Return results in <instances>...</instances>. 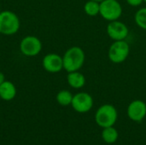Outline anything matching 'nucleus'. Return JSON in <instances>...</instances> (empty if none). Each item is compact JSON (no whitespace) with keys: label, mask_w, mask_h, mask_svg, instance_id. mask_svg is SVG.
<instances>
[{"label":"nucleus","mask_w":146,"mask_h":145,"mask_svg":"<svg viewBox=\"0 0 146 145\" xmlns=\"http://www.w3.org/2000/svg\"><path fill=\"white\" fill-rule=\"evenodd\" d=\"M63 69L68 73L79 71L86 61V54L83 49L79 46L70 47L66 50L62 56Z\"/></svg>","instance_id":"f257e3e1"},{"label":"nucleus","mask_w":146,"mask_h":145,"mask_svg":"<svg viewBox=\"0 0 146 145\" xmlns=\"http://www.w3.org/2000/svg\"><path fill=\"white\" fill-rule=\"evenodd\" d=\"M116 109L111 104H104L98 108L95 114V121L102 128L114 126L117 121Z\"/></svg>","instance_id":"f03ea898"},{"label":"nucleus","mask_w":146,"mask_h":145,"mask_svg":"<svg viewBox=\"0 0 146 145\" xmlns=\"http://www.w3.org/2000/svg\"><path fill=\"white\" fill-rule=\"evenodd\" d=\"M21 26V21L17 15L9 10L0 12V33L4 35H13L16 33Z\"/></svg>","instance_id":"7ed1b4c3"},{"label":"nucleus","mask_w":146,"mask_h":145,"mask_svg":"<svg viewBox=\"0 0 146 145\" xmlns=\"http://www.w3.org/2000/svg\"><path fill=\"white\" fill-rule=\"evenodd\" d=\"M130 53V46L126 40L114 41L110 46L108 56L110 62L120 64L125 62Z\"/></svg>","instance_id":"20e7f679"},{"label":"nucleus","mask_w":146,"mask_h":145,"mask_svg":"<svg viewBox=\"0 0 146 145\" xmlns=\"http://www.w3.org/2000/svg\"><path fill=\"white\" fill-rule=\"evenodd\" d=\"M99 15L108 21L119 20L122 15L121 4L117 0H104L100 3Z\"/></svg>","instance_id":"39448f33"},{"label":"nucleus","mask_w":146,"mask_h":145,"mask_svg":"<svg viewBox=\"0 0 146 145\" xmlns=\"http://www.w3.org/2000/svg\"><path fill=\"white\" fill-rule=\"evenodd\" d=\"M42 43L35 36L29 35L23 38L20 43V50L26 56H35L40 53Z\"/></svg>","instance_id":"423d86ee"},{"label":"nucleus","mask_w":146,"mask_h":145,"mask_svg":"<svg viewBox=\"0 0 146 145\" xmlns=\"http://www.w3.org/2000/svg\"><path fill=\"white\" fill-rule=\"evenodd\" d=\"M71 105L78 113H87L93 107V98L87 92H79L73 97Z\"/></svg>","instance_id":"0eeeda50"},{"label":"nucleus","mask_w":146,"mask_h":145,"mask_svg":"<svg viewBox=\"0 0 146 145\" xmlns=\"http://www.w3.org/2000/svg\"><path fill=\"white\" fill-rule=\"evenodd\" d=\"M107 33L114 41L125 40L129 33L127 26L119 20L110 21L107 26Z\"/></svg>","instance_id":"6e6552de"},{"label":"nucleus","mask_w":146,"mask_h":145,"mask_svg":"<svg viewBox=\"0 0 146 145\" xmlns=\"http://www.w3.org/2000/svg\"><path fill=\"white\" fill-rule=\"evenodd\" d=\"M43 68L45 71L56 73L63 69V61L62 56L56 53L47 54L42 61Z\"/></svg>","instance_id":"1a4fd4ad"},{"label":"nucleus","mask_w":146,"mask_h":145,"mask_svg":"<svg viewBox=\"0 0 146 145\" xmlns=\"http://www.w3.org/2000/svg\"><path fill=\"white\" fill-rule=\"evenodd\" d=\"M127 115L134 122L142 121L146 116V103L142 100H134L127 107Z\"/></svg>","instance_id":"9d476101"},{"label":"nucleus","mask_w":146,"mask_h":145,"mask_svg":"<svg viewBox=\"0 0 146 145\" xmlns=\"http://www.w3.org/2000/svg\"><path fill=\"white\" fill-rule=\"evenodd\" d=\"M16 96V88L15 85L9 80H4L0 85V98L4 101H11Z\"/></svg>","instance_id":"9b49d317"},{"label":"nucleus","mask_w":146,"mask_h":145,"mask_svg":"<svg viewBox=\"0 0 146 145\" xmlns=\"http://www.w3.org/2000/svg\"><path fill=\"white\" fill-rule=\"evenodd\" d=\"M67 81L72 88L80 89L86 85V77L80 71H74L68 73Z\"/></svg>","instance_id":"f8f14e48"},{"label":"nucleus","mask_w":146,"mask_h":145,"mask_svg":"<svg viewBox=\"0 0 146 145\" xmlns=\"http://www.w3.org/2000/svg\"><path fill=\"white\" fill-rule=\"evenodd\" d=\"M118 138H119V133L114 126L103 128L102 138L106 144H115L117 141Z\"/></svg>","instance_id":"ddd939ff"},{"label":"nucleus","mask_w":146,"mask_h":145,"mask_svg":"<svg viewBox=\"0 0 146 145\" xmlns=\"http://www.w3.org/2000/svg\"><path fill=\"white\" fill-rule=\"evenodd\" d=\"M74 95L68 90H62L56 95V102L61 106H68L71 105Z\"/></svg>","instance_id":"4468645a"},{"label":"nucleus","mask_w":146,"mask_h":145,"mask_svg":"<svg viewBox=\"0 0 146 145\" xmlns=\"http://www.w3.org/2000/svg\"><path fill=\"white\" fill-rule=\"evenodd\" d=\"M84 11L89 16H97L100 11V3L94 0L87 1L84 5Z\"/></svg>","instance_id":"2eb2a0df"},{"label":"nucleus","mask_w":146,"mask_h":145,"mask_svg":"<svg viewBox=\"0 0 146 145\" xmlns=\"http://www.w3.org/2000/svg\"><path fill=\"white\" fill-rule=\"evenodd\" d=\"M134 20L138 26L146 31V8H141L135 13Z\"/></svg>","instance_id":"dca6fc26"},{"label":"nucleus","mask_w":146,"mask_h":145,"mask_svg":"<svg viewBox=\"0 0 146 145\" xmlns=\"http://www.w3.org/2000/svg\"><path fill=\"white\" fill-rule=\"evenodd\" d=\"M127 3L133 7H138L144 3V0H126Z\"/></svg>","instance_id":"f3484780"},{"label":"nucleus","mask_w":146,"mask_h":145,"mask_svg":"<svg viewBox=\"0 0 146 145\" xmlns=\"http://www.w3.org/2000/svg\"><path fill=\"white\" fill-rule=\"evenodd\" d=\"M5 80V78H4V74L3 73H1L0 72V85Z\"/></svg>","instance_id":"a211bd4d"},{"label":"nucleus","mask_w":146,"mask_h":145,"mask_svg":"<svg viewBox=\"0 0 146 145\" xmlns=\"http://www.w3.org/2000/svg\"><path fill=\"white\" fill-rule=\"evenodd\" d=\"M94 1H96V2H98V3H101V2H103V1H104V0H94Z\"/></svg>","instance_id":"6ab92c4d"},{"label":"nucleus","mask_w":146,"mask_h":145,"mask_svg":"<svg viewBox=\"0 0 146 145\" xmlns=\"http://www.w3.org/2000/svg\"><path fill=\"white\" fill-rule=\"evenodd\" d=\"M144 2H145V3H146V0H144Z\"/></svg>","instance_id":"aec40b11"},{"label":"nucleus","mask_w":146,"mask_h":145,"mask_svg":"<svg viewBox=\"0 0 146 145\" xmlns=\"http://www.w3.org/2000/svg\"><path fill=\"white\" fill-rule=\"evenodd\" d=\"M0 12H1V8H0Z\"/></svg>","instance_id":"412c9836"},{"label":"nucleus","mask_w":146,"mask_h":145,"mask_svg":"<svg viewBox=\"0 0 146 145\" xmlns=\"http://www.w3.org/2000/svg\"><path fill=\"white\" fill-rule=\"evenodd\" d=\"M0 34H1V33H0Z\"/></svg>","instance_id":"4be33fe9"}]
</instances>
